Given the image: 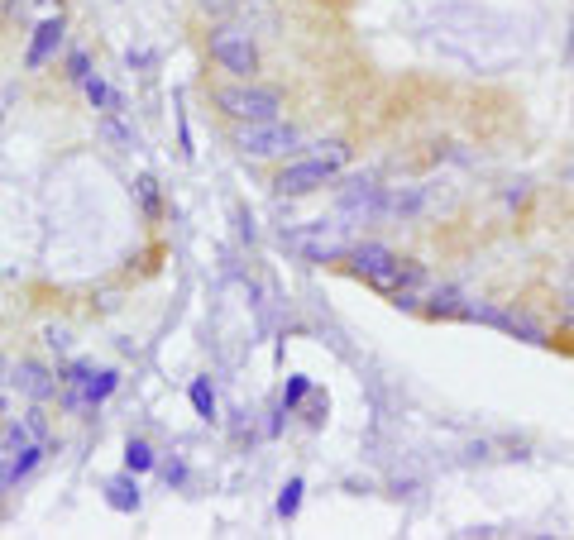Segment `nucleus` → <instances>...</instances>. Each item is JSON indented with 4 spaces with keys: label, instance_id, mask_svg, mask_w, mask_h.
Returning <instances> with one entry per match:
<instances>
[{
    "label": "nucleus",
    "instance_id": "nucleus-7",
    "mask_svg": "<svg viewBox=\"0 0 574 540\" xmlns=\"http://www.w3.org/2000/svg\"><path fill=\"white\" fill-rule=\"evenodd\" d=\"M106 507H111V512H120V517H134V512L144 507V493H139V474L120 469V474L106 478Z\"/></svg>",
    "mask_w": 574,
    "mask_h": 540
},
{
    "label": "nucleus",
    "instance_id": "nucleus-9",
    "mask_svg": "<svg viewBox=\"0 0 574 540\" xmlns=\"http://www.w3.org/2000/svg\"><path fill=\"white\" fill-rule=\"evenodd\" d=\"M72 388H82V397H87V407L96 411L101 402H106V397H111L115 388H120V373H115V368H96V373H91L87 383H72Z\"/></svg>",
    "mask_w": 574,
    "mask_h": 540
},
{
    "label": "nucleus",
    "instance_id": "nucleus-20",
    "mask_svg": "<svg viewBox=\"0 0 574 540\" xmlns=\"http://www.w3.org/2000/svg\"><path fill=\"white\" fill-rule=\"evenodd\" d=\"M44 345L58 349V354H67V349H72V330H67V325H48V330H44Z\"/></svg>",
    "mask_w": 574,
    "mask_h": 540
},
{
    "label": "nucleus",
    "instance_id": "nucleus-11",
    "mask_svg": "<svg viewBox=\"0 0 574 540\" xmlns=\"http://www.w3.org/2000/svg\"><path fill=\"white\" fill-rule=\"evenodd\" d=\"M96 134H101V139H106V144H111V149H120V153L139 149V139H134V134L125 130V125H120V120H115V110H106V115H101V120H96Z\"/></svg>",
    "mask_w": 574,
    "mask_h": 540
},
{
    "label": "nucleus",
    "instance_id": "nucleus-4",
    "mask_svg": "<svg viewBox=\"0 0 574 540\" xmlns=\"http://www.w3.org/2000/svg\"><path fill=\"white\" fill-rule=\"evenodd\" d=\"M230 144H235L244 158H278V153L297 149L302 134L292 130V125H283V120H249V125H235Z\"/></svg>",
    "mask_w": 574,
    "mask_h": 540
},
{
    "label": "nucleus",
    "instance_id": "nucleus-13",
    "mask_svg": "<svg viewBox=\"0 0 574 540\" xmlns=\"http://www.w3.org/2000/svg\"><path fill=\"white\" fill-rule=\"evenodd\" d=\"M302 493H307V478H287L283 493H278V517L297 521V512H302Z\"/></svg>",
    "mask_w": 574,
    "mask_h": 540
},
{
    "label": "nucleus",
    "instance_id": "nucleus-18",
    "mask_svg": "<svg viewBox=\"0 0 574 540\" xmlns=\"http://www.w3.org/2000/svg\"><path fill=\"white\" fill-rule=\"evenodd\" d=\"M158 474H163L168 488H182V483H187V464H182V459H158Z\"/></svg>",
    "mask_w": 574,
    "mask_h": 540
},
{
    "label": "nucleus",
    "instance_id": "nucleus-6",
    "mask_svg": "<svg viewBox=\"0 0 574 540\" xmlns=\"http://www.w3.org/2000/svg\"><path fill=\"white\" fill-rule=\"evenodd\" d=\"M63 39H67V24H63V15L58 20H44L34 34H29V48H24V72H39V67L63 48Z\"/></svg>",
    "mask_w": 574,
    "mask_h": 540
},
{
    "label": "nucleus",
    "instance_id": "nucleus-21",
    "mask_svg": "<svg viewBox=\"0 0 574 540\" xmlns=\"http://www.w3.org/2000/svg\"><path fill=\"white\" fill-rule=\"evenodd\" d=\"M20 5H24V0H0V10H5V15H15Z\"/></svg>",
    "mask_w": 574,
    "mask_h": 540
},
{
    "label": "nucleus",
    "instance_id": "nucleus-19",
    "mask_svg": "<svg viewBox=\"0 0 574 540\" xmlns=\"http://www.w3.org/2000/svg\"><path fill=\"white\" fill-rule=\"evenodd\" d=\"M177 149H182V158H192V125H187V110H182V101H177Z\"/></svg>",
    "mask_w": 574,
    "mask_h": 540
},
{
    "label": "nucleus",
    "instance_id": "nucleus-2",
    "mask_svg": "<svg viewBox=\"0 0 574 540\" xmlns=\"http://www.w3.org/2000/svg\"><path fill=\"white\" fill-rule=\"evenodd\" d=\"M206 53H211V63L221 67V72H230L235 82H254V77H259V44L249 39V29H240V24L211 29Z\"/></svg>",
    "mask_w": 574,
    "mask_h": 540
},
{
    "label": "nucleus",
    "instance_id": "nucleus-8",
    "mask_svg": "<svg viewBox=\"0 0 574 540\" xmlns=\"http://www.w3.org/2000/svg\"><path fill=\"white\" fill-rule=\"evenodd\" d=\"M10 383H15V388H20L29 402H48L53 392L63 388V378H53L44 364H20L15 373H10Z\"/></svg>",
    "mask_w": 574,
    "mask_h": 540
},
{
    "label": "nucleus",
    "instance_id": "nucleus-22",
    "mask_svg": "<svg viewBox=\"0 0 574 540\" xmlns=\"http://www.w3.org/2000/svg\"><path fill=\"white\" fill-rule=\"evenodd\" d=\"M0 416H5V397H0Z\"/></svg>",
    "mask_w": 574,
    "mask_h": 540
},
{
    "label": "nucleus",
    "instance_id": "nucleus-15",
    "mask_svg": "<svg viewBox=\"0 0 574 540\" xmlns=\"http://www.w3.org/2000/svg\"><path fill=\"white\" fill-rule=\"evenodd\" d=\"M134 196H139V206H144V216L158 220V211H163V201H158V177L144 173L139 182H134Z\"/></svg>",
    "mask_w": 574,
    "mask_h": 540
},
{
    "label": "nucleus",
    "instance_id": "nucleus-5",
    "mask_svg": "<svg viewBox=\"0 0 574 540\" xmlns=\"http://www.w3.org/2000/svg\"><path fill=\"white\" fill-rule=\"evenodd\" d=\"M331 182H335L331 163H321V158H297V163H287L283 173L273 177V192L278 196H311V192H321V187H331Z\"/></svg>",
    "mask_w": 574,
    "mask_h": 540
},
{
    "label": "nucleus",
    "instance_id": "nucleus-1",
    "mask_svg": "<svg viewBox=\"0 0 574 540\" xmlns=\"http://www.w3.org/2000/svg\"><path fill=\"white\" fill-rule=\"evenodd\" d=\"M350 273L359 282H369L374 292L393 297L398 306L402 302L412 306V292L426 282V268H421V263L398 259V254L383 249V244H359V249H350Z\"/></svg>",
    "mask_w": 574,
    "mask_h": 540
},
{
    "label": "nucleus",
    "instance_id": "nucleus-3",
    "mask_svg": "<svg viewBox=\"0 0 574 540\" xmlns=\"http://www.w3.org/2000/svg\"><path fill=\"white\" fill-rule=\"evenodd\" d=\"M211 101H216V110L230 115L235 125H249V120H278V110H283V91L254 87V82H235V87H221Z\"/></svg>",
    "mask_w": 574,
    "mask_h": 540
},
{
    "label": "nucleus",
    "instance_id": "nucleus-12",
    "mask_svg": "<svg viewBox=\"0 0 574 540\" xmlns=\"http://www.w3.org/2000/svg\"><path fill=\"white\" fill-rule=\"evenodd\" d=\"M187 397H192V411L201 421H216V388H211V378H192Z\"/></svg>",
    "mask_w": 574,
    "mask_h": 540
},
{
    "label": "nucleus",
    "instance_id": "nucleus-14",
    "mask_svg": "<svg viewBox=\"0 0 574 540\" xmlns=\"http://www.w3.org/2000/svg\"><path fill=\"white\" fill-rule=\"evenodd\" d=\"M311 392H316V388H311V378H307V373H292V378H287V388H283V402H278V407H283L287 416H292V411L302 407V402H307Z\"/></svg>",
    "mask_w": 574,
    "mask_h": 540
},
{
    "label": "nucleus",
    "instance_id": "nucleus-10",
    "mask_svg": "<svg viewBox=\"0 0 574 540\" xmlns=\"http://www.w3.org/2000/svg\"><path fill=\"white\" fill-rule=\"evenodd\" d=\"M125 469H130V474H154V469H158V450L149 445V440L130 435V440H125Z\"/></svg>",
    "mask_w": 574,
    "mask_h": 540
},
{
    "label": "nucleus",
    "instance_id": "nucleus-17",
    "mask_svg": "<svg viewBox=\"0 0 574 540\" xmlns=\"http://www.w3.org/2000/svg\"><path fill=\"white\" fill-rule=\"evenodd\" d=\"M63 72H67V82H77V87H82V82L91 77V58L82 53V48H72V53H67V63H63Z\"/></svg>",
    "mask_w": 574,
    "mask_h": 540
},
{
    "label": "nucleus",
    "instance_id": "nucleus-16",
    "mask_svg": "<svg viewBox=\"0 0 574 540\" xmlns=\"http://www.w3.org/2000/svg\"><path fill=\"white\" fill-rule=\"evenodd\" d=\"M311 158H321V163H331L335 173H340V168L350 163V144H345V139H321V144H316V153H311Z\"/></svg>",
    "mask_w": 574,
    "mask_h": 540
}]
</instances>
